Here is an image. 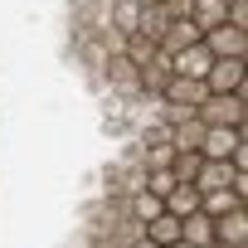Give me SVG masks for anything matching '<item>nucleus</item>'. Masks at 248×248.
<instances>
[{
  "mask_svg": "<svg viewBox=\"0 0 248 248\" xmlns=\"http://www.w3.org/2000/svg\"><path fill=\"white\" fill-rule=\"evenodd\" d=\"M195 117L204 127H243V93H204Z\"/></svg>",
  "mask_w": 248,
  "mask_h": 248,
  "instance_id": "nucleus-1",
  "label": "nucleus"
},
{
  "mask_svg": "<svg viewBox=\"0 0 248 248\" xmlns=\"http://www.w3.org/2000/svg\"><path fill=\"white\" fill-rule=\"evenodd\" d=\"M238 146H243V127H204V137H200L204 161H229Z\"/></svg>",
  "mask_w": 248,
  "mask_h": 248,
  "instance_id": "nucleus-2",
  "label": "nucleus"
},
{
  "mask_svg": "<svg viewBox=\"0 0 248 248\" xmlns=\"http://www.w3.org/2000/svg\"><path fill=\"white\" fill-rule=\"evenodd\" d=\"M204 93H243V59H214L204 73Z\"/></svg>",
  "mask_w": 248,
  "mask_h": 248,
  "instance_id": "nucleus-3",
  "label": "nucleus"
},
{
  "mask_svg": "<svg viewBox=\"0 0 248 248\" xmlns=\"http://www.w3.org/2000/svg\"><path fill=\"white\" fill-rule=\"evenodd\" d=\"M204 49L214 54V59H243V49H248V30H233V25H214V30H204Z\"/></svg>",
  "mask_w": 248,
  "mask_h": 248,
  "instance_id": "nucleus-4",
  "label": "nucleus"
},
{
  "mask_svg": "<svg viewBox=\"0 0 248 248\" xmlns=\"http://www.w3.org/2000/svg\"><path fill=\"white\" fill-rule=\"evenodd\" d=\"M200 39H204V30H200V25H195V20L185 15V20H170V25H166V34L156 39V49H161V54L170 59V54H180V49L200 44Z\"/></svg>",
  "mask_w": 248,
  "mask_h": 248,
  "instance_id": "nucleus-5",
  "label": "nucleus"
},
{
  "mask_svg": "<svg viewBox=\"0 0 248 248\" xmlns=\"http://www.w3.org/2000/svg\"><path fill=\"white\" fill-rule=\"evenodd\" d=\"M209 63H214V54L204 49V39L190 44V49H180V54H170V73H180V78H200V83H204Z\"/></svg>",
  "mask_w": 248,
  "mask_h": 248,
  "instance_id": "nucleus-6",
  "label": "nucleus"
},
{
  "mask_svg": "<svg viewBox=\"0 0 248 248\" xmlns=\"http://www.w3.org/2000/svg\"><path fill=\"white\" fill-rule=\"evenodd\" d=\"M214 238L224 248H248V204H238L224 219H214Z\"/></svg>",
  "mask_w": 248,
  "mask_h": 248,
  "instance_id": "nucleus-7",
  "label": "nucleus"
},
{
  "mask_svg": "<svg viewBox=\"0 0 248 248\" xmlns=\"http://www.w3.org/2000/svg\"><path fill=\"white\" fill-rule=\"evenodd\" d=\"M180 238L195 243V248H214V243H219V238H214V219H209L204 209H195V214L180 219Z\"/></svg>",
  "mask_w": 248,
  "mask_h": 248,
  "instance_id": "nucleus-8",
  "label": "nucleus"
},
{
  "mask_svg": "<svg viewBox=\"0 0 248 248\" xmlns=\"http://www.w3.org/2000/svg\"><path fill=\"white\" fill-rule=\"evenodd\" d=\"M229 180H233V166H229V161H200V170H195V190H200V195L224 190Z\"/></svg>",
  "mask_w": 248,
  "mask_h": 248,
  "instance_id": "nucleus-9",
  "label": "nucleus"
},
{
  "mask_svg": "<svg viewBox=\"0 0 248 248\" xmlns=\"http://www.w3.org/2000/svg\"><path fill=\"white\" fill-rule=\"evenodd\" d=\"M141 233H146V238H151V243H156V248H170V243H175V238H180V219H175V214H166V209H161V214H156V219H146V224H141Z\"/></svg>",
  "mask_w": 248,
  "mask_h": 248,
  "instance_id": "nucleus-10",
  "label": "nucleus"
},
{
  "mask_svg": "<svg viewBox=\"0 0 248 248\" xmlns=\"http://www.w3.org/2000/svg\"><path fill=\"white\" fill-rule=\"evenodd\" d=\"M161 209H166V214H175V219H185V214H195V209H200V190H195V185H175V190L161 200Z\"/></svg>",
  "mask_w": 248,
  "mask_h": 248,
  "instance_id": "nucleus-11",
  "label": "nucleus"
},
{
  "mask_svg": "<svg viewBox=\"0 0 248 248\" xmlns=\"http://www.w3.org/2000/svg\"><path fill=\"white\" fill-rule=\"evenodd\" d=\"M238 204H248V200H238L229 185H224V190H209V195H200V209H204L209 219H224V214H229V209H238Z\"/></svg>",
  "mask_w": 248,
  "mask_h": 248,
  "instance_id": "nucleus-12",
  "label": "nucleus"
},
{
  "mask_svg": "<svg viewBox=\"0 0 248 248\" xmlns=\"http://www.w3.org/2000/svg\"><path fill=\"white\" fill-rule=\"evenodd\" d=\"M166 25H170V15H166V5H141V20H137V34H146L151 44L166 34Z\"/></svg>",
  "mask_w": 248,
  "mask_h": 248,
  "instance_id": "nucleus-13",
  "label": "nucleus"
},
{
  "mask_svg": "<svg viewBox=\"0 0 248 248\" xmlns=\"http://www.w3.org/2000/svg\"><path fill=\"white\" fill-rule=\"evenodd\" d=\"M127 209H132V219H137V224H146V219H156V214H161V195L137 190V195H127Z\"/></svg>",
  "mask_w": 248,
  "mask_h": 248,
  "instance_id": "nucleus-14",
  "label": "nucleus"
},
{
  "mask_svg": "<svg viewBox=\"0 0 248 248\" xmlns=\"http://www.w3.org/2000/svg\"><path fill=\"white\" fill-rule=\"evenodd\" d=\"M200 151H175V161H170V175L180 180V185H195V170H200Z\"/></svg>",
  "mask_w": 248,
  "mask_h": 248,
  "instance_id": "nucleus-15",
  "label": "nucleus"
},
{
  "mask_svg": "<svg viewBox=\"0 0 248 248\" xmlns=\"http://www.w3.org/2000/svg\"><path fill=\"white\" fill-rule=\"evenodd\" d=\"M175 185H180V180L170 175V166H161V170H146V190H151V195H161V200H166Z\"/></svg>",
  "mask_w": 248,
  "mask_h": 248,
  "instance_id": "nucleus-16",
  "label": "nucleus"
},
{
  "mask_svg": "<svg viewBox=\"0 0 248 248\" xmlns=\"http://www.w3.org/2000/svg\"><path fill=\"white\" fill-rule=\"evenodd\" d=\"M122 248H156V243H151L146 233H137V238H127V243H122Z\"/></svg>",
  "mask_w": 248,
  "mask_h": 248,
  "instance_id": "nucleus-17",
  "label": "nucleus"
},
{
  "mask_svg": "<svg viewBox=\"0 0 248 248\" xmlns=\"http://www.w3.org/2000/svg\"><path fill=\"white\" fill-rule=\"evenodd\" d=\"M170 248H195V243H185V238H175V243H170Z\"/></svg>",
  "mask_w": 248,
  "mask_h": 248,
  "instance_id": "nucleus-18",
  "label": "nucleus"
},
{
  "mask_svg": "<svg viewBox=\"0 0 248 248\" xmlns=\"http://www.w3.org/2000/svg\"><path fill=\"white\" fill-rule=\"evenodd\" d=\"M214 248H224V243H214Z\"/></svg>",
  "mask_w": 248,
  "mask_h": 248,
  "instance_id": "nucleus-19",
  "label": "nucleus"
}]
</instances>
